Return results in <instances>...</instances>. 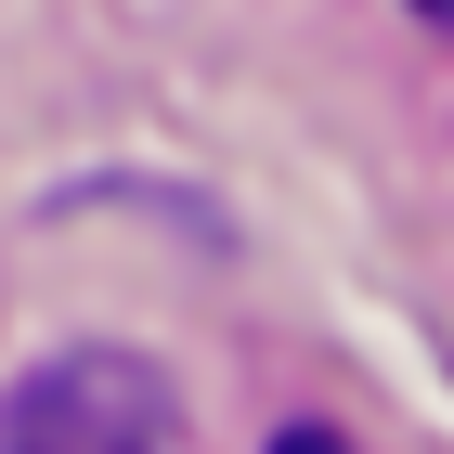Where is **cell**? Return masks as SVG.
Returning a JSON list of instances; mask_svg holds the SVG:
<instances>
[{"label": "cell", "mask_w": 454, "mask_h": 454, "mask_svg": "<svg viewBox=\"0 0 454 454\" xmlns=\"http://www.w3.org/2000/svg\"><path fill=\"white\" fill-rule=\"evenodd\" d=\"M416 13H428V27H454V0H416Z\"/></svg>", "instance_id": "3957f363"}, {"label": "cell", "mask_w": 454, "mask_h": 454, "mask_svg": "<svg viewBox=\"0 0 454 454\" xmlns=\"http://www.w3.org/2000/svg\"><path fill=\"white\" fill-rule=\"evenodd\" d=\"M0 454H182V403L143 350H52L0 403Z\"/></svg>", "instance_id": "6da1fadb"}, {"label": "cell", "mask_w": 454, "mask_h": 454, "mask_svg": "<svg viewBox=\"0 0 454 454\" xmlns=\"http://www.w3.org/2000/svg\"><path fill=\"white\" fill-rule=\"evenodd\" d=\"M273 454H350V442H338V428H286Z\"/></svg>", "instance_id": "7a4b0ae2"}]
</instances>
